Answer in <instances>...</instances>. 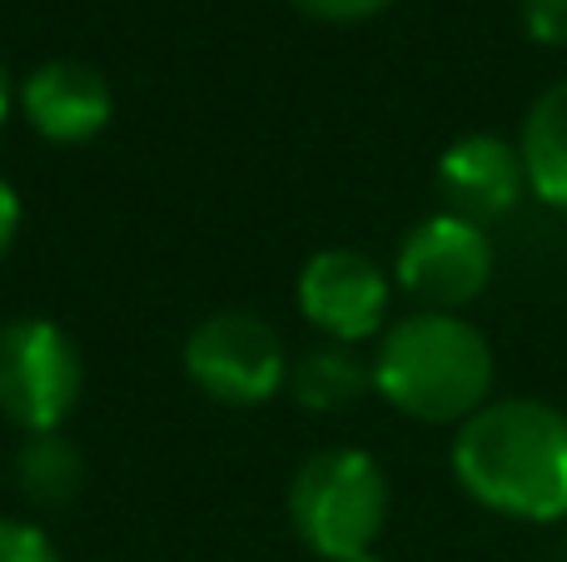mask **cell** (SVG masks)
<instances>
[{
    "mask_svg": "<svg viewBox=\"0 0 567 562\" xmlns=\"http://www.w3.org/2000/svg\"><path fill=\"white\" fill-rule=\"evenodd\" d=\"M449 464L478 508L513 523H567V414L548 398H488L453 428Z\"/></svg>",
    "mask_w": 567,
    "mask_h": 562,
    "instance_id": "1",
    "label": "cell"
},
{
    "mask_svg": "<svg viewBox=\"0 0 567 562\" xmlns=\"http://www.w3.org/2000/svg\"><path fill=\"white\" fill-rule=\"evenodd\" d=\"M373 394L413 424L473 418L493 398V344L473 319L413 309L373 339Z\"/></svg>",
    "mask_w": 567,
    "mask_h": 562,
    "instance_id": "2",
    "label": "cell"
},
{
    "mask_svg": "<svg viewBox=\"0 0 567 562\" xmlns=\"http://www.w3.org/2000/svg\"><path fill=\"white\" fill-rule=\"evenodd\" d=\"M289 523L323 562L373 553L389 523V478L363 448H323L303 458L289 483Z\"/></svg>",
    "mask_w": 567,
    "mask_h": 562,
    "instance_id": "3",
    "label": "cell"
},
{
    "mask_svg": "<svg viewBox=\"0 0 567 562\" xmlns=\"http://www.w3.org/2000/svg\"><path fill=\"white\" fill-rule=\"evenodd\" d=\"M85 358L65 324L20 314L0 324V414L20 434H55L80 408Z\"/></svg>",
    "mask_w": 567,
    "mask_h": 562,
    "instance_id": "4",
    "label": "cell"
},
{
    "mask_svg": "<svg viewBox=\"0 0 567 562\" xmlns=\"http://www.w3.org/2000/svg\"><path fill=\"white\" fill-rule=\"evenodd\" d=\"M289 348L269 319L249 309H219L185 339V378L225 408H259L289 388Z\"/></svg>",
    "mask_w": 567,
    "mask_h": 562,
    "instance_id": "5",
    "label": "cell"
},
{
    "mask_svg": "<svg viewBox=\"0 0 567 562\" xmlns=\"http://www.w3.org/2000/svg\"><path fill=\"white\" fill-rule=\"evenodd\" d=\"M493 264H498V254H493L488 229L439 209V215L419 219V225L399 239L393 289H403L419 309L458 314L473 299L488 294Z\"/></svg>",
    "mask_w": 567,
    "mask_h": 562,
    "instance_id": "6",
    "label": "cell"
},
{
    "mask_svg": "<svg viewBox=\"0 0 567 562\" xmlns=\"http://www.w3.org/2000/svg\"><path fill=\"white\" fill-rule=\"evenodd\" d=\"M293 304L329 344H369L389 329L393 274L363 249H319L293 279Z\"/></svg>",
    "mask_w": 567,
    "mask_h": 562,
    "instance_id": "7",
    "label": "cell"
},
{
    "mask_svg": "<svg viewBox=\"0 0 567 562\" xmlns=\"http://www.w3.org/2000/svg\"><path fill=\"white\" fill-rule=\"evenodd\" d=\"M433 189H439L443 209L473 225H498L528 199V169H523L518 139L473 129L458 135L433 165Z\"/></svg>",
    "mask_w": 567,
    "mask_h": 562,
    "instance_id": "8",
    "label": "cell"
},
{
    "mask_svg": "<svg viewBox=\"0 0 567 562\" xmlns=\"http://www.w3.org/2000/svg\"><path fill=\"white\" fill-rule=\"evenodd\" d=\"M16 105L50 145H90L115 119V90L85 60H45L16 85Z\"/></svg>",
    "mask_w": 567,
    "mask_h": 562,
    "instance_id": "9",
    "label": "cell"
},
{
    "mask_svg": "<svg viewBox=\"0 0 567 562\" xmlns=\"http://www.w3.org/2000/svg\"><path fill=\"white\" fill-rule=\"evenodd\" d=\"M289 394L303 414H349L373 394V358L323 339L289 364Z\"/></svg>",
    "mask_w": 567,
    "mask_h": 562,
    "instance_id": "10",
    "label": "cell"
},
{
    "mask_svg": "<svg viewBox=\"0 0 567 562\" xmlns=\"http://www.w3.org/2000/svg\"><path fill=\"white\" fill-rule=\"evenodd\" d=\"M518 155L528 169V195L567 215V80L548 85L528 105L518 129Z\"/></svg>",
    "mask_w": 567,
    "mask_h": 562,
    "instance_id": "11",
    "label": "cell"
},
{
    "mask_svg": "<svg viewBox=\"0 0 567 562\" xmlns=\"http://www.w3.org/2000/svg\"><path fill=\"white\" fill-rule=\"evenodd\" d=\"M16 488L30 508H65L85 488V454L65 438V428L55 434H25V444L16 448Z\"/></svg>",
    "mask_w": 567,
    "mask_h": 562,
    "instance_id": "12",
    "label": "cell"
},
{
    "mask_svg": "<svg viewBox=\"0 0 567 562\" xmlns=\"http://www.w3.org/2000/svg\"><path fill=\"white\" fill-rule=\"evenodd\" d=\"M0 562H65L55 538L30 518H0Z\"/></svg>",
    "mask_w": 567,
    "mask_h": 562,
    "instance_id": "13",
    "label": "cell"
},
{
    "mask_svg": "<svg viewBox=\"0 0 567 562\" xmlns=\"http://www.w3.org/2000/svg\"><path fill=\"white\" fill-rule=\"evenodd\" d=\"M518 20L533 45L567 50V0H518Z\"/></svg>",
    "mask_w": 567,
    "mask_h": 562,
    "instance_id": "14",
    "label": "cell"
},
{
    "mask_svg": "<svg viewBox=\"0 0 567 562\" xmlns=\"http://www.w3.org/2000/svg\"><path fill=\"white\" fill-rule=\"evenodd\" d=\"M303 15L329 20V25H359V20H373L393 6V0H293Z\"/></svg>",
    "mask_w": 567,
    "mask_h": 562,
    "instance_id": "15",
    "label": "cell"
},
{
    "mask_svg": "<svg viewBox=\"0 0 567 562\" xmlns=\"http://www.w3.org/2000/svg\"><path fill=\"white\" fill-rule=\"evenodd\" d=\"M20 219H25V209H20L16 185H10V179L0 175V259H6V254H10V244H16Z\"/></svg>",
    "mask_w": 567,
    "mask_h": 562,
    "instance_id": "16",
    "label": "cell"
},
{
    "mask_svg": "<svg viewBox=\"0 0 567 562\" xmlns=\"http://www.w3.org/2000/svg\"><path fill=\"white\" fill-rule=\"evenodd\" d=\"M10 110H16V85H10V70H6V60H0V129H6Z\"/></svg>",
    "mask_w": 567,
    "mask_h": 562,
    "instance_id": "17",
    "label": "cell"
},
{
    "mask_svg": "<svg viewBox=\"0 0 567 562\" xmlns=\"http://www.w3.org/2000/svg\"><path fill=\"white\" fill-rule=\"evenodd\" d=\"M349 562H383L379 553H359V558H349Z\"/></svg>",
    "mask_w": 567,
    "mask_h": 562,
    "instance_id": "18",
    "label": "cell"
},
{
    "mask_svg": "<svg viewBox=\"0 0 567 562\" xmlns=\"http://www.w3.org/2000/svg\"><path fill=\"white\" fill-rule=\"evenodd\" d=\"M563 562H567V543H563Z\"/></svg>",
    "mask_w": 567,
    "mask_h": 562,
    "instance_id": "19",
    "label": "cell"
}]
</instances>
